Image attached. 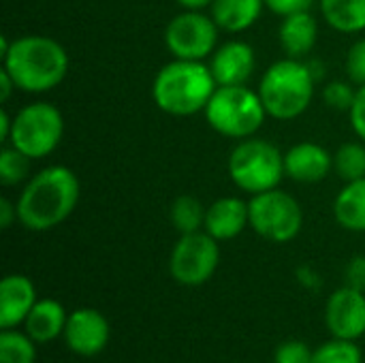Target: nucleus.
<instances>
[{
	"instance_id": "4468645a",
	"label": "nucleus",
	"mask_w": 365,
	"mask_h": 363,
	"mask_svg": "<svg viewBox=\"0 0 365 363\" xmlns=\"http://www.w3.org/2000/svg\"><path fill=\"white\" fill-rule=\"evenodd\" d=\"M334 171V154L314 141H299L284 152V173L299 184L323 182Z\"/></svg>"
},
{
	"instance_id": "f8f14e48",
	"label": "nucleus",
	"mask_w": 365,
	"mask_h": 363,
	"mask_svg": "<svg viewBox=\"0 0 365 363\" xmlns=\"http://www.w3.org/2000/svg\"><path fill=\"white\" fill-rule=\"evenodd\" d=\"M62 338L75 355L96 357L107 349L111 338V327L103 312L94 308H79L68 315Z\"/></svg>"
},
{
	"instance_id": "f704fd0d",
	"label": "nucleus",
	"mask_w": 365,
	"mask_h": 363,
	"mask_svg": "<svg viewBox=\"0 0 365 363\" xmlns=\"http://www.w3.org/2000/svg\"><path fill=\"white\" fill-rule=\"evenodd\" d=\"M15 90H17V86H15L13 77L2 68V71H0V101H2V103H6Z\"/></svg>"
},
{
	"instance_id": "9b49d317",
	"label": "nucleus",
	"mask_w": 365,
	"mask_h": 363,
	"mask_svg": "<svg viewBox=\"0 0 365 363\" xmlns=\"http://www.w3.org/2000/svg\"><path fill=\"white\" fill-rule=\"evenodd\" d=\"M325 325L334 338L359 340L365 334V293L353 287L334 291L325 304Z\"/></svg>"
},
{
	"instance_id": "6ab92c4d",
	"label": "nucleus",
	"mask_w": 365,
	"mask_h": 363,
	"mask_svg": "<svg viewBox=\"0 0 365 363\" xmlns=\"http://www.w3.org/2000/svg\"><path fill=\"white\" fill-rule=\"evenodd\" d=\"M265 9V0H214L210 15L222 32L240 34L252 28Z\"/></svg>"
},
{
	"instance_id": "5701e85b",
	"label": "nucleus",
	"mask_w": 365,
	"mask_h": 363,
	"mask_svg": "<svg viewBox=\"0 0 365 363\" xmlns=\"http://www.w3.org/2000/svg\"><path fill=\"white\" fill-rule=\"evenodd\" d=\"M334 171L344 182H355L365 178V143L346 141L334 154Z\"/></svg>"
},
{
	"instance_id": "f257e3e1",
	"label": "nucleus",
	"mask_w": 365,
	"mask_h": 363,
	"mask_svg": "<svg viewBox=\"0 0 365 363\" xmlns=\"http://www.w3.org/2000/svg\"><path fill=\"white\" fill-rule=\"evenodd\" d=\"M81 186L73 169L51 165L34 173L21 188L15 205L24 229L43 233L62 225L77 208Z\"/></svg>"
},
{
	"instance_id": "cd10ccee",
	"label": "nucleus",
	"mask_w": 365,
	"mask_h": 363,
	"mask_svg": "<svg viewBox=\"0 0 365 363\" xmlns=\"http://www.w3.org/2000/svg\"><path fill=\"white\" fill-rule=\"evenodd\" d=\"M312 355H314V351L306 342L287 340L276 349L274 363H312Z\"/></svg>"
},
{
	"instance_id": "b1692460",
	"label": "nucleus",
	"mask_w": 365,
	"mask_h": 363,
	"mask_svg": "<svg viewBox=\"0 0 365 363\" xmlns=\"http://www.w3.org/2000/svg\"><path fill=\"white\" fill-rule=\"evenodd\" d=\"M36 362V342L17 329L0 332V363H34Z\"/></svg>"
},
{
	"instance_id": "f3484780",
	"label": "nucleus",
	"mask_w": 365,
	"mask_h": 363,
	"mask_svg": "<svg viewBox=\"0 0 365 363\" xmlns=\"http://www.w3.org/2000/svg\"><path fill=\"white\" fill-rule=\"evenodd\" d=\"M319 39V21L310 11L293 13L282 17L280 30H278V41L287 58H297L304 60L317 45Z\"/></svg>"
},
{
	"instance_id": "412c9836",
	"label": "nucleus",
	"mask_w": 365,
	"mask_h": 363,
	"mask_svg": "<svg viewBox=\"0 0 365 363\" xmlns=\"http://www.w3.org/2000/svg\"><path fill=\"white\" fill-rule=\"evenodd\" d=\"M319 9L336 32L359 34L365 30V0H319Z\"/></svg>"
},
{
	"instance_id": "393cba45",
	"label": "nucleus",
	"mask_w": 365,
	"mask_h": 363,
	"mask_svg": "<svg viewBox=\"0 0 365 363\" xmlns=\"http://www.w3.org/2000/svg\"><path fill=\"white\" fill-rule=\"evenodd\" d=\"M30 180V158L13 145L0 150V184L17 186Z\"/></svg>"
},
{
	"instance_id": "e433bc0d",
	"label": "nucleus",
	"mask_w": 365,
	"mask_h": 363,
	"mask_svg": "<svg viewBox=\"0 0 365 363\" xmlns=\"http://www.w3.org/2000/svg\"><path fill=\"white\" fill-rule=\"evenodd\" d=\"M182 9H188V11H203L207 9L214 0H175Z\"/></svg>"
},
{
	"instance_id": "4be33fe9",
	"label": "nucleus",
	"mask_w": 365,
	"mask_h": 363,
	"mask_svg": "<svg viewBox=\"0 0 365 363\" xmlns=\"http://www.w3.org/2000/svg\"><path fill=\"white\" fill-rule=\"evenodd\" d=\"M169 216H171L173 227L180 231V235L195 233V231H203V225H205V208H203V203L197 197L180 195L171 203Z\"/></svg>"
},
{
	"instance_id": "c9c22d12",
	"label": "nucleus",
	"mask_w": 365,
	"mask_h": 363,
	"mask_svg": "<svg viewBox=\"0 0 365 363\" xmlns=\"http://www.w3.org/2000/svg\"><path fill=\"white\" fill-rule=\"evenodd\" d=\"M11 131H13V118L9 116L6 109H2V111H0V141H2V143H9Z\"/></svg>"
},
{
	"instance_id": "ddd939ff",
	"label": "nucleus",
	"mask_w": 365,
	"mask_h": 363,
	"mask_svg": "<svg viewBox=\"0 0 365 363\" xmlns=\"http://www.w3.org/2000/svg\"><path fill=\"white\" fill-rule=\"evenodd\" d=\"M210 68L218 86H246L257 68L255 49L240 39L227 41L210 56Z\"/></svg>"
},
{
	"instance_id": "c85d7f7f",
	"label": "nucleus",
	"mask_w": 365,
	"mask_h": 363,
	"mask_svg": "<svg viewBox=\"0 0 365 363\" xmlns=\"http://www.w3.org/2000/svg\"><path fill=\"white\" fill-rule=\"evenodd\" d=\"M346 75L355 86H365V36L357 39L346 53Z\"/></svg>"
},
{
	"instance_id": "2eb2a0df",
	"label": "nucleus",
	"mask_w": 365,
	"mask_h": 363,
	"mask_svg": "<svg viewBox=\"0 0 365 363\" xmlns=\"http://www.w3.org/2000/svg\"><path fill=\"white\" fill-rule=\"evenodd\" d=\"M38 302L34 282L24 274H9L0 282V329H17Z\"/></svg>"
},
{
	"instance_id": "2f4dec72",
	"label": "nucleus",
	"mask_w": 365,
	"mask_h": 363,
	"mask_svg": "<svg viewBox=\"0 0 365 363\" xmlns=\"http://www.w3.org/2000/svg\"><path fill=\"white\" fill-rule=\"evenodd\" d=\"M346 285L365 293V255L353 257L346 265Z\"/></svg>"
},
{
	"instance_id": "423d86ee",
	"label": "nucleus",
	"mask_w": 365,
	"mask_h": 363,
	"mask_svg": "<svg viewBox=\"0 0 365 363\" xmlns=\"http://www.w3.org/2000/svg\"><path fill=\"white\" fill-rule=\"evenodd\" d=\"M227 169L231 182L248 195L274 190L287 175L284 152H280V148L272 141L259 139L257 135L237 141L229 154Z\"/></svg>"
},
{
	"instance_id": "c756f323",
	"label": "nucleus",
	"mask_w": 365,
	"mask_h": 363,
	"mask_svg": "<svg viewBox=\"0 0 365 363\" xmlns=\"http://www.w3.org/2000/svg\"><path fill=\"white\" fill-rule=\"evenodd\" d=\"M319 0H265V9H269L272 13L287 17L293 13H302V11H310L312 4Z\"/></svg>"
},
{
	"instance_id": "0eeeda50",
	"label": "nucleus",
	"mask_w": 365,
	"mask_h": 363,
	"mask_svg": "<svg viewBox=\"0 0 365 363\" xmlns=\"http://www.w3.org/2000/svg\"><path fill=\"white\" fill-rule=\"evenodd\" d=\"M64 137L62 111L45 101L30 103L13 116L9 145L24 152L30 160H41L56 152Z\"/></svg>"
},
{
	"instance_id": "a878e982",
	"label": "nucleus",
	"mask_w": 365,
	"mask_h": 363,
	"mask_svg": "<svg viewBox=\"0 0 365 363\" xmlns=\"http://www.w3.org/2000/svg\"><path fill=\"white\" fill-rule=\"evenodd\" d=\"M312 363H364V355L355 340L334 338L314 351Z\"/></svg>"
},
{
	"instance_id": "7ed1b4c3",
	"label": "nucleus",
	"mask_w": 365,
	"mask_h": 363,
	"mask_svg": "<svg viewBox=\"0 0 365 363\" xmlns=\"http://www.w3.org/2000/svg\"><path fill=\"white\" fill-rule=\"evenodd\" d=\"M218 83L210 64L197 60L167 62L152 81V98L156 107L175 118H188L205 111Z\"/></svg>"
},
{
	"instance_id": "bb28decb",
	"label": "nucleus",
	"mask_w": 365,
	"mask_h": 363,
	"mask_svg": "<svg viewBox=\"0 0 365 363\" xmlns=\"http://www.w3.org/2000/svg\"><path fill=\"white\" fill-rule=\"evenodd\" d=\"M357 90H359V86H355L351 79L349 81H329L323 88V101L327 103L329 109L349 113L357 98Z\"/></svg>"
},
{
	"instance_id": "6e6552de",
	"label": "nucleus",
	"mask_w": 365,
	"mask_h": 363,
	"mask_svg": "<svg viewBox=\"0 0 365 363\" xmlns=\"http://www.w3.org/2000/svg\"><path fill=\"white\" fill-rule=\"evenodd\" d=\"M250 210V229L274 244L293 242L304 227V210L299 201L280 188L252 195L248 201Z\"/></svg>"
},
{
	"instance_id": "a211bd4d",
	"label": "nucleus",
	"mask_w": 365,
	"mask_h": 363,
	"mask_svg": "<svg viewBox=\"0 0 365 363\" xmlns=\"http://www.w3.org/2000/svg\"><path fill=\"white\" fill-rule=\"evenodd\" d=\"M66 321H68V315L58 300H38L34 308L30 310L24 327H26V334L36 344H47L64 336Z\"/></svg>"
},
{
	"instance_id": "7c9ffc66",
	"label": "nucleus",
	"mask_w": 365,
	"mask_h": 363,
	"mask_svg": "<svg viewBox=\"0 0 365 363\" xmlns=\"http://www.w3.org/2000/svg\"><path fill=\"white\" fill-rule=\"evenodd\" d=\"M349 120H351L355 135L365 143V86H359L357 90V98L349 111Z\"/></svg>"
},
{
	"instance_id": "4c0bfd02",
	"label": "nucleus",
	"mask_w": 365,
	"mask_h": 363,
	"mask_svg": "<svg viewBox=\"0 0 365 363\" xmlns=\"http://www.w3.org/2000/svg\"><path fill=\"white\" fill-rule=\"evenodd\" d=\"M308 66H310V73L314 75L317 83H319V81L323 79V75H325V73H323V71H325V66H323L319 60H308Z\"/></svg>"
},
{
	"instance_id": "9d476101",
	"label": "nucleus",
	"mask_w": 365,
	"mask_h": 363,
	"mask_svg": "<svg viewBox=\"0 0 365 363\" xmlns=\"http://www.w3.org/2000/svg\"><path fill=\"white\" fill-rule=\"evenodd\" d=\"M218 24L203 11L184 9L165 28V47L178 60L203 62L218 47Z\"/></svg>"
},
{
	"instance_id": "39448f33",
	"label": "nucleus",
	"mask_w": 365,
	"mask_h": 363,
	"mask_svg": "<svg viewBox=\"0 0 365 363\" xmlns=\"http://www.w3.org/2000/svg\"><path fill=\"white\" fill-rule=\"evenodd\" d=\"M203 113L218 135L237 141L255 137L267 118L259 92L248 88V83L218 86Z\"/></svg>"
},
{
	"instance_id": "aec40b11",
	"label": "nucleus",
	"mask_w": 365,
	"mask_h": 363,
	"mask_svg": "<svg viewBox=\"0 0 365 363\" xmlns=\"http://www.w3.org/2000/svg\"><path fill=\"white\" fill-rule=\"evenodd\" d=\"M336 223L353 233H365V178L346 182L334 201Z\"/></svg>"
},
{
	"instance_id": "dca6fc26",
	"label": "nucleus",
	"mask_w": 365,
	"mask_h": 363,
	"mask_svg": "<svg viewBox=\"0 0 365 363\" xmlns=\"http://www.w3.org/2000/svg\"><path fill=\"white\" fill-rule=\"evenodd\" d=\"M246 227H250V210L248 201L240 197H220L205 210L203 231L218 242L235 240Z\"/></svg>"
},
{
	"instance_id": "f03ea898",
	"label": "nucleus",
	"mask_w": 365,
	"mask_h": 363,
	"mask_svg": "<svg viewBox=\"0 0 365 363\" xmlns=\"http://www.w3.org/2000/svg\"><path fill=\"white\" fill-rule=\"evenodd\" d=\"M0 58L2 68L13 77L17 90L28 94H43L58 88L66 79L71 66L62 43L45 34H24L13 39Z\"/></svg>"
},
{
	"instance_id": "1a4fd4ad",
	"label": "nucleus",
	"mask_w": 365,
	"mask_h": 363,
	"mask_svg": "<svg viewBox=\"0 0 365 363\" xmlns=\"http://www.w3.org/2000/svg\"><path fill=\"white\" fill-rule=\"evenodd\" d=\"M220 242L207 231L184 233L175 242L169 257V274L182 287H201L218 270Z\"/></svg>"
},
{
	"instance_id": "20e7f679",
	"label": "nucleus",
	"mask_w": 365,
	"mask_h": 363,
	"mask_svg": "<svg viewBox=\"0 0 365 363\" xmlns=\"http://www.w3.org/2000/svg\"><path fill=\"white\" fill-rule=\"evenodd\" d=\"M317 79L308 62L297 58H282L267 66L259 81V96L269 118L291 122L308 111L314 98Z\"/></svg>"
},
{
	"instance_id": "72a5a7b5",
	"label": "nucleus",
	"mask_w": 365,
	"mask_h": 363,
	"mask_svg": "<svg viewBox=\"0 0 365 363\" xmlns=\"http://www.w3.org/2000/svg\"><path fill=\"white\" fill-rule=\"evenodd\" d=\"M297 278H299V282H302L304 287H308V289H319V285H321L319 274H317L312 267H308V265H302V267L297 270Z\"/></svg>"
},
{
	"instance_id": "473e14b6",
	"label": "nucleus",
	"mask_w": 365,
	"mask_h": 363,
	"mask_svg": "<svg viewBox=\"0 0 365 363\" xmlns=\"http://www.w3.org/2000/svg\"><path fill=\"white\" fill-rule=\"evenodd\" d=\"M17 220V205L9 199H0V227L9 229Z\"/></svg>"
}]
</instances>
